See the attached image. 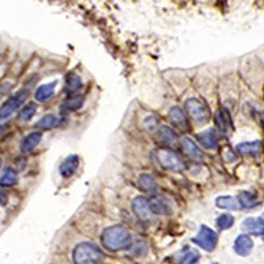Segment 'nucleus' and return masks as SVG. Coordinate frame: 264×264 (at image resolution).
Masks as SVG:
<instances>
[{
	"label": "nucleus",
	"mask_w": 264,
	"mask_h": 264,
	"mask_svg": "<svg viewBox=\"0 0 264 264\" xmlns=\"http://www.w3.org/2000/svg\"><path fill=\"white\" fill-rule=\"evenodd\" d=\"M102 246L111 252L127 250L132 246V236L127 228L122 224L106 227L100 235Z\"/></svg>",
	"instance_id": "f257e3e1"
},
{
	"label": "nucleus",
	"mask_w": 264,
	"mask_h": 264,
	"mask_svg": "<svg viewBox=\"0 0 264 264\" xmlns=\"http://www.w3.org/2000/svg\"><path fill=\"white\" fill-rule=\"evenodd\" d=\"M103 252L95 244L82 242L73 250V262L76 264H98L103 260Z\"/></svg>",
	"instance_id": "f03ea898"
},
{
	"label": "nucleus",
	"mask_w": 264,
	"mask_h": 264,
	"mask_svg": "<svg viewBox=\"0 0 264 264\" xmlns=\"http://www.w3.org/2000/svg\"><path fill=\"white\" fill-rule=\"evenodd\" d=\"M193 243H196L198 247L204 248L205 251L213 252L216 250L217 243H218V235L216 231L208 226H201L200 232L192 239Z\"/></svg>",
	"instance_id": "7ed1b4c3"
},
{
	"label": "nucleus",
	"mask_w": 264,
	"mask_h": 264,
	"mask_svg": "<svg viewBox=\"0 0 264 264\" xmlns=\"http://www.w3.org/2000/svg\"><path fill=\"white\" fill-rule=\"evenodd\" d=\"M157 160L161 167L173 172H181L184 169V161L181 156L171 149H161L157 152Z\"/></svg>",
	"instance_id": "20e7f679"
},
{
	"label": "nucleus",
	"mask_w": 264,
	"mask_h": 264,
	"mask_svg": "<svg viewBox=\"0 0 264 264\" xmlns=\"http://www.w3.org/2000/svg\"><path fill=\"white\" fill-rule=\"evenodd\" d=\"M185 108L189 112V115L192 116L193 119L196 120L198 124L208 123L209 118H210V112L208 107L205 106L200 99L196 98H190L185 102Z\"/></svg>",
	"instance_id": "39448f33"
},
{
	"label": "nucleus",
	"mask_w": 264,
	"mask_h": 264,
	"mask_svg": "<svg viewBox=\"0 0 264 264\" xmlns=\"http://www.w3.org/2000/svg\"><path fill=\"white\" fill-rule=\"evenodd\" d=\"M29 90L28 88H23L20 91L15 94L13 96H11L7 102H5L3 106H1V111H0V116L1 119H7L8 116H11L13 112L16 111L17 108L20 107L21 104L24 103V100L28 98Z\"/></svg>",
	"instance_id": "423d86ee"
},
{
	"label": "nucleus",
	"mask_w": 264,
	"mask_h": 264,
	"mask_svg": "<svg viewBox=\"0 0 264 264\" xmlns=\"http://www.w3.org/2000/svg\"><path fill=\"white\" fill-rule=\"evenodd\" d=\"M132 212L141 222H149L152 220L153 213L151 210L149 200H147L143 196H137L136 198H133V201H132Z\"/></svg>",
	"instance_id": "0eeeda50"
},
{
	"label": "nucleus",
	"mask_w": 264,
	"mask_h": 264,
	"mask_svg": "<svg viewBox=\"0 0 264 264\" xmlns=\"http://www.w3.org/2000/svg\"><path fill=\"white\" fill-rule=\"evenodd\" d=\"M240 228L247 235L263 236L264 235V220L263 218H247L242 222Z\"/></svg>",
	"instance_id": "6e6552de"
},
{
	"label": "nucleus",
	"mask_w": 264,
	"mask_h": 264,
	"mask_svg": "<svg viewBox=\"0 0 264 264\" xmlns=\"http://www.w3.org/2000/svg\"><path fill=\"white\" fill-rule=\"evenodd\" d=\"M254 248V242L247 234H242V235L236 236L235 242H234V251L240 256H248L252 252Z\"/></svg>",
	"instance_id": "1a4fd4ad"
},
{
	"label": "nucleus",
	"mask_w": 264,
	"mask_h": 264,
	"mask_svg": "<svg viewBox=\"0 0 264 264\" xmlns=\"http://www.w3.org/2000/svg\"><path fill=\"white\" fill-rule=\"evenodd\" d=\"M181 147H182V151L185 152V155L193 159V160H201L204 157L202 149L190 137H182L181 139Z\"/></svg>",
	"instance_id": "9d476101"
},
{
	"label": "nucleus",
	"mask_w": 264,
	"mask_h": 264,
	"mask_svg": "<svg viewBox=\"0 0 264 264\" xmlns=\"http://www.w3.org/2000/svg\"><path fill=\"white\" fill-rule=\"evenodd\" d=\"M78 165H80V157L77 156V155L68 156L60 165L61 176L62 177L73 176V175L76 173L77 169H78Z\"/></svg>",
	"instance_id": "9b49d317"
},
{
	"label": "nucleus",
	"mask_w": 264,
	"mask_h": 264,
	"mask_svg": "<svg viewBox=\"0 0 264 264\" xmlns=\"http://www.w3.org/2000/svg\"><path fill=\"white\" fill-rule=\"evenodd\" d=\"M41 137H43V132L40 131H35V132H31L29 135H27V136L23 139V141H21V152L23 153H29L32 152L33 149L36 148L37 145H39V143L41 141Z\"/></svg>",
	"instance_id": "f8f14e48"
},
{
	"label": "nucleus",
	"mask_w": 264,
	"mask_h": 264,
	"mask_svg": "<svg viewBox=\"0 0 264 264\" xmlns=\"http://www.w3.org/2000/svg\"><path fill=\"white\" fill-rule=\"evenodd\" d=\"M216 126L218 128V131L222 132L223 135H228L230 133V127H231V120H230V115L224 108H220L216 114Z\"/></svg>",
	"instance_id": "ddd939ff"
},
{
	"label": "nucleus",
	"mask_w": 264,
	"mask_h": 264,
	"mask_svg": "<svg viewBox=\"0 0 264 264\" xmlns=\"http://www.w3.org/2000/svg\"><path fill=\"white\" fill-rule=\"evenodd\" d=\"M236 151L244 156H259L263 151L262 141H250V143H240L236 147Z\"/></svg>",
	"instance_id": "4468645a"
},
{
	"label": "nucleus",
	"mask_w": 264,
	"mask_h": 264,
	"mask_svg": "<svg viewBox=\"0 0 264 264\" xmlns=\"http://www.w3.org/2000/svg\"><path fill=\"white\" fill-rule=\"evenodd\" d=\"M169 118L172 120V123L176 127L181 128V130H189V123L186 116H185L184 111L180 107H172L169 111Z\"/></svg>",
	"instance_id": "2eb2a0df"
},
{
	"label": "nucleus",
	"mask_w": 264,
	"mask_h": 264,
	"mask_svg": "<svg viewBox=\"0 0 264 264\" xmlns=\"http://www.w3.org/2000/svg\"><path fill=\"white\" fill-rule=\"evenodd\" d=\"M54 91H56V82L41 85L40 88H37L36 92H35V98L39 102H45V100L50 99L54 95Z\"/></svg>",
	"instance_id": "dca6fc26"
},
{
	"label": "nucleus",
	"mask_w": 264,
	"mask_h": 264,
	"mask_svg": "<svg viewBox=\"0 0 264 264\" xmlns=\"http://www.w3.org/2000/svg\"><path fill=\"white\" fill-rule=\"evenodd\" d=\"M197 139L200 141L201 144L204 145L206 149H216L217 148V136L216 132L213 130H206V131H202L201 133L197 135Z\"/></svg>",
	"instance_id": "f3484780"
},
{
	"label": "nucleus",
	"mask_w": 264,
	"mask_h": 264,
	"mask_svg": "<svg viewBox=\"0 0 264 264\" xmlns=\"http://www.w3.org/2000/svg\"><path fill=\"white\" fill-rule=\"evenodd\" d=\"M157 139H159V141L163 143V144L172 145L176 143L177 136L172 128L168 127V126H161V127L159 128V131H157Z\"/></svg>",
	"instance_id": "a211bd4d"
},
{
	"label": "nucleus",
	"mask_w": 264,
	"mask_h": 264,
	"mask_svg": "<svg viewBox=\"0 0 264 264\" xmlns=\"http://www.w3.org/2000/svg\"><path fill=\"white\" fill-rule=\"evenodd\" d=\"M84 104V96L82 95H73L70 96L69 99H66L64 103L61 104V112L62 114H66V112H72L80 110Z\"/></svg>",
	"instance_id": "6ab92c4d"
},
{
	"label": "nucleus",
	"mask_w": 264,
	"mask_h": 264,
	"mask_svg": "<svg viewBox=\"0 0 264 264\" xmlns=\"http://www.w3.org/2000/svg\"><path fill=\"white\" fill-rule=\"evenodd\" d=\"M149 205H151V210H152L153 214H157V216H165V214L171 213L169 204L164 198H160V197L149 200Z\"/></svg>",
	"instance_id": "aec40b11"
},
{
	"label": "nucleus",
	"mask_w": 264,
	"mask_h": 264,
	"mask_svg": "<svg viewBox=\"0 0 264 264\" xmlns=\"http://www.w3.org/2000/svg\"><path fill=\"white\" fill-rule=\"evenodd\" d=\"M238 201H239V205L243 209H254L259 204L258 197L251 192H240Z\"/></svg>",
	"instance_id": "412c9836"
},
{
	"label": "nucleus",
	"mask_w": 264,
	"mask_h": 264,
	"mask_svg": "<svg viewBox=\"0 0 264 264\" xmlns=\"http://www.w3.org/2000/svg\"><path fill=\"white\" fill-rule=\"evenodd\" d=\"M82 86V81H81V77L76 73H69L66 76V86H65V92L66 94H74L77 90H80V88Z\"/></svg>",
	"instance_id": "4be33fe9"
},
{
	"label": "nucleus",
	"mask_w": 264,
	"mask_h": 264,
	"mask_svg": "<svg viewBox=\"0 0 264 264\" xmlns=\"http://www.w3.org/2000/svg\"><path fill=\"white\" fill-rule=\"evenodd\" d=\"M61 119L58 116L53 115V114H48V115L43 116L36 124V128H40V130H52V128H56L57 126H60Z\"/></svg>",
	"instance_id": "5701e85b"
},
{
	"label": "nucleus",
	"mask_w": 264,
	"mask_h": 264,
	"mask_svg": "<svg viewBox=\"0 0 264 264\" xmlns=\"http://www.w3.org/2000/svg\"><path fill=\"white\" fill-rule=\"evenodd\" d=\"M217 208L227 209V210H236L239 208V201L231 196H220L216 200Z\"/></svg>",
	"instance_id": "b1692460"
},
{
	"label": "nucleus",
	"mask_w": 264,
	"mask_h": 264,
	"mask_svg": "<svg viewBox=\"0 0 264 264\" xmlns=\"http://www.w3.org/2000/svg\"><path fill=\"white\" fill-rule=\"evenodd\" d=\"M137 181H139L140 188L143 189V190H145V192L153 193L157 190L156 181H155V178H153L151 175H148V173H143V175H140Z\"/></svg>",
	"instance_id": "393cba45"
},
{
	"label": "nucleus",
	"mask_w": 264,
	"mask_h": 264,
	"mask_svg": "<svg viewBox=\"0 0 264 264\" xmlns=\"http://www.w3.org/2000/svg\"><path fill=\"white\" fill-rule=\"evenodd\" d=\"M17 181V173L15 169L5 168L3 169L1 177H0V184L1 186H12L16 184Z\"/></svg>",
	"instance_id": "a878e982"
},
{
	"label": "nucleus",
	"mask_w": 264,
	"mask_h": 264,
	"mask_svg": "<svg viewBox=\"0 0 264 264\" xmlns=\"http://www.w3.org/2000/svg\"><path fill=\"white\" fill-rule=\"evenodd\" d=\"M36 111H37L36 104L35 103L27 104V106L19 112V119H20L21 122H28V120H31L33 116H35Z\"/></svg>",
	"instance_id": "bb28decb"
},
{
	"label": "nucleus",
	"mask_w": 264,
	"mask_h": 264,
	"mask_svg": "<svg viewBox=\"0 0 264 264\" xmlns=\"http://www.w3.org/2000/svg\"><path fill=\"white\" fill-rule=\"evenodd\" d=\"M234 224V217L230 216V214H222V216L217 220V226L220 228V230H227Z\"/></svg>",
	"instance_id": "cd10ccee"
},
{
	"label": "nucleus",
	"mask_w": 264,
	"mask_h": 264,
	"mask_svg": "<svg viewBox=\"0 0 264 264\" xmlns=\"http://www.w3.org/2000/svg\"><path fill=\"white\" fill-rule=\"evenodd\" d=\"M200 260V254L197 251H190L182 258L180 264H197Z\"/></svg>",
	"instance_id": "c85d7f7f"
},
{
	"label": "nucleus",
	"mask_w": 264,
	"mask_h": 264,
	"mask_svg": "<svg viewBox=\"0 0 264 264\" xmlns=\"http://www.w3.org/2000/svg\"><path fill=\"white\" fill-rule=\"evenodd\" d=\"M224 160L227 161V163L235 160V155L232 153L231 149H226V151H224Z\"/></svg>",
	"instance_id": "c756f323"
},
{
	"label": "nucleus",
	"mask_w": 264,
	"mask_h": 264,
	"mask_svg": "<svg viewBox=\"0 0 264 264\" xmlns=\"http://www.w3.org/2000/svg\"><path fill=\"white\" fill-rule=\"evenodd\" d=\"M260 120H262V123H263V127H264V111L260 114Z\"/></svg>",
	"instance_id": "7c9ffc66"
},
{
	"label": "nucleus",
	"mask_w": 264,
	"mask_h": 264,
	"mask_svg": "<svg viewBox=\"0 0 264 264\" xmlns=\"http://www.w3.org/2000/svg\"><path fill=\"white\" fill-rule=\"evenodd\" d=\"M263 240H264V235H263Z\"/></svg>",
	"instance_id": "2f4dec72"
}]
</instances>
